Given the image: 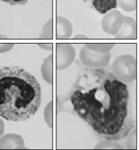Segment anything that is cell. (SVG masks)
I'll return each mask as SVG.
<instances>
[{
  "mask_svg": "<svg viewBox=\"0 0 139 150\" xmlns=\"http://www.w3.org/2000/svg\"><path fill=\"white\" fill-rule=\"evenodd\" d=\"M124 24L121 31L118 34V37L129 38L135 35V23L134 20L130 17L124 18Z\"/></svg>",
  "mask_w": 139,
  "mask_h": 150,
  "instance_id": "5b68a950",
  "label": "cell"
},
{
  "mask_svg": "<svg viewBox=\"0 0 139 150\" xmlns=\"http://www.w3.org/2000/svg\"><path fill=\"white\" fill-rule=\"evenodd\" d=\"M57 34L59 37H69L70 36L72 29L71 23L69 21L62 17L57 18Z\"/></svg>",
  "mask_w": 139,
  "mask_h": 150,
  "instance_id": "8992f818",
  "label": "cell"
},
{
  "mask_svg": "<svg viewBox=\"0 0 139 150\" xmlns=\"http://www.w3.org/2000/svg\"><path fill=\"white\" fill-rule=\"evenodd\" d=\"M120 7L125 11L131 12L135 11L137 7V0H118Z\"/></svg>",
  "mask_w": 139,
  "mask_h": 150,
  "instance_id": "52a82bcc",
  "label": "cell"
},
{
  "mask_svg": "<svg viewBox=\"0 0 139 150\" xmlns=\"http://www.w3.org/2000/svg\"><path fill=\"white\" fill-rule=\"evenodd\" d=\"M92 5L98 13L104 14L117 7V0H93Z\"/></svg>",
  "mask_w": 139,
  "mask_h": 150,
  "instance_id": "277c9868",
  "label": "cell"
},
{
  "mask_svg": "<svg viewBox=\"0 0 139 150\" xmlns=\"http://www.w3.org/2000/svg\"><path fill=\"white\" fill-rule=\"evenodd\" d=\"M3 1L6 3H10L11 4H23L26 2L27 0H3Z\"/></svg>",
  "mask_w": 139,
  "mask_h": 150,
  "instance_id": "ba28073f",
  "label": "cell"
},
{
  "mask_svg": "<svg viewBox=\"0 0 139 150\" xmlns=\"http://www.w3.org/2000/svg\"><path fill=\"white\" fill-rule=\"evenodd\" d=\"M75 112L101 138L120 140L134 126L127 86L109 71L85 69L69 93Z\"/></svg>",
  "mask_w": 139,
  "mask_h": 150,
  "instance_id": "6da1fadb",
  "label": "cell"
},
{
  "mask_svg": "<svg viewBox=\"0 0 139 150\" xmlns=\"http://www.w3.org/2000/svg\"><path fill=\"white\" fill-rule=\"evenodd\" d=\"M123 21L124 17L121 13L117 10H112L103 18L102 25L106 32L114 34L119 30Z\"/></svg>",
  "mask_w": 139,
  "mask_h": 150,
  "instance_id": "3957f363",
  "label": "cell"
},
{
  "mask_svg": "<svg viewBox=\"0 0 139 150\" xmlns=\"http://www.w3.org/2000/svg\"><path fill=\"white\" fill-rule=\"evenodd\" d=\"M42 92L36 78L17 66L0 68V116L13 122L27 121L40 108Z\"/></svg>",
  "mask_w": 139,
  "mask_h": 150,
  "instance_id": "7a4b0ae2",
  "label": "cell"
}]
</instances>
